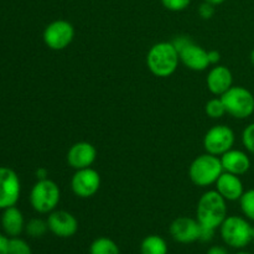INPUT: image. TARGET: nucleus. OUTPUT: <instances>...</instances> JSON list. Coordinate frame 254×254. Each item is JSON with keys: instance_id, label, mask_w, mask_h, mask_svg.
<instances>
[{"instance_id": "1", "label": "nucleus", "mask_w": 254, "mask_h": 254, "mask_svg": "<svg viewBox=\"0 0 254 254\" xmlns=\"http://www.w3.org/2000/svg\"><path fill=\"white\" fill-rule=\"evenodd\" d=\"M180 56L173 42H158L153 45L146 55V64L154 76L170 77L178 69Z\"/></svg>"}, {"instance_id": "2", "label": "nucleus", "mask_w": 254, "mask_h": 254, "mask_svg": "<svg viewBox=\"0 0 254 254\" xmlns=\"http://www.w3.org/2000/svg\"><path fill=\"white\" fill-rule=\"evenodd\" d=\"M196 217L201 226L217 230L227 217V201L217 190L207 191L198 200Z\"/></svg>"}, {"instance_id": "3", "label": "nucleus", "mask_w": 254, "mask_h": 254, "mask_svg": "<svg viewBox=\"0 0 254 254\" xmlns=\"http://www.w3.org/2000/svg\"><path fill=\"white\" fill-rule=\"evenodd\" d=\"M222 173L223 168L220 156L208 153L197 156L189 168L191 181L200 188H207L216 184Z\"/></svg>"}, {"instance_id": "4", "label": "nucleus", "mask_w": 254, "mask_h": 254, "mask_svg": "<svg viewBox=\"0 0 254 254\" xmlns=\"http://www.w3.org/2000/svg\"><path fill=\"white\" fill-rule=\"evenodd\" d=\"M252 227L247 218L241 216H227L220 226L221 238L228 247L243 250L253 242Z\"/></svg>"}, {"instance_id": "5", "label": "nucleus", "mask_w": 254, "mask_h": 254, "mask_svg": "<svg viewBox=\"0 0 254 254\" xmlns=\"http://www.w3.org/2000/svg\"><path fill=\"white\" fill-rule=\"evenodd\" d=\"M61 200V190L50 179L37 180L30 192L31 207L39 213H50L56 210Z\"/></svg>"}, {"instance_id": "6", "label": "nucleus", "mask_w": 254, "mask_h": 254, "mask_svg": "<svg viewBox=\"0 0 254 254\" xmlns=\"http://www.w3.org/2000/svg\"><path fill=\"white\" fill-rule=\"evenodd\" d=\"M226 112L236 119H247L254 113V96L242 86H232L221 96Z\"/></svg>"}, {"instance_id": "7", "label": "nucleus", "mask_w": 254, "mask_h": 254, "mask_svg": "<svg viewBox=\"0 0 254 254\" xmlns=\"http://www.w3.org/2000/svg\"><path fill=\"white\" fill-rule=\"evenodd\" d=\"M235 131L225 124H217L207 130L203 136V148L206 153L221 156L235 145Z\"/></svg>"}, {"instance_id": "8", "label": "nucleus", "mask_w": 254, "mask_h": 254, "mask_svg": "<svg viewBox=\"0 0 254 254\" xmlns=\"http://www.w3.org/2000/svg\"><path fill=\"white\" fill-rule=\"evenodd\" d=\"M45 45L54 51L68 47L74 39V27L67 20H55L50 22L42 34Z\"/></svg>"}, {"instance_id": "9", "label": "nucleus", "mask_w": 254, "mask_h": 254, "mask_svg": "<svg viewBox=\"0 0 254 254\" xmlns=\"http://www.w3.org/2000/svg\"><path fill=\"white\" fill-rule=\"evenodd\" d=\"M21 193V184L17 174L7 166H0V210L17 203Z\"/></svg>"}, {"instance_id": "10", "label": "nucleus", "mask_w": 254, "mask_h": 254, "mask_svg": "<svg viewBox=\"0 0 254 254\" xmlns=\"http://www.w3.org/2000/svg\"><path fill=\"white\" fill-rule=\"evenodd\" d=\"M101 188V176L92 168L76 170L71 179V189L76 196L89 198L96 195Z\"/></svg>"}, {"instance_id": "11", "label": "nucleus", "mask_w": 254, "mask_h": 254, "mask_svg": "<svg viewBox=\"0 0 254 254\" xmlns=\"http://www.w3.org/2000/svg\"><path fill=\"white\" fill-rule=\"evenodd\" d=\"M49 231L60 238H69L78 231V221L72 213L64 210H55L47 217Z\"/></svg>"}, {"instance_id": "12", "label": "nucleus", "mask_w": 254, "mask_h": 254, "mask_svg": "<svg viewBox=\"0 0 254 254\" xmlns=\"http://www.w3.org/2000/svg\"><path fill=\"white\" fill-rule=\"evenodd\" d=\"M170 235L175 242L190 245L198 241L200 223L191 217H178L171 222Z\"/></svg>"}, {"instance_id": "13", "label": "nucleus", "mask_w": 254, "mask_h": 254, "mask_svg": "<svg viewBox=\"0 0 254 254\" xmlns=\"http://www.w3.org/2000/svg\"><path fill=\"white\" fill-rule=\"evenodd\" d=\"M97 159V150L88 141L74 143L67 151V163L74 170L91 168Z\"/></svg>"}, {"instance_id": "14", "label": "nucleus", "mask_w": 254, "mask_h": 254, "mask_svg": "<svg viewBox=\"0 0 254 254\" xmlns=\"http://www.w3.org/2000/svg\"><path fill=\"white\" fill-rule=\"evenodd\" d=\"M206 84L211 93L221 97L233 86L232 72L223 64H216L208 72L206 77Z\"/></svg>"}, {"instance_id": "15", "label": "nucleus", "mask_w": 254, "mask_h": 254, "mask_svg": "<svg viewBox=\"0 0 254 254\" xmlns=\"http://www.w3.org/2000/svg\"><path fill=\"white\" fill-rule=\"evenodd\" d=\"M207 52L208 51H206L203 47H201L200 45H196L192 41L185 49H183L179 52V56H180V61L188 68L192 69V71L201 72L205 71L210 66Z\"/></svg>"}, {"instance_id": "16", "label": "nucleus", "mask_w": 254, "mask_h": 254, "mask_svg": "<svg viewBox=\"0 0 254 254\" xmlns=\"http://www.w3.org/2000/svg\"><path fill=\"white\" fill-rule=\"evenodd\" d=\"M216 190L226 201H240L245 193V188L240 176L223 171L216 181Z\"/></svg>"}, {"instance_id": "17", "label": "nucleus", "mask_w": 254, "mask_h": 254, "mask_svg": "<svg viewBox=\"0 0 254 254\" xmlns=\"http://www.w3.org/2000/svg\"><path fill=\"white\" fill-rule=\"evenodd\" d=\"M222 163L223 171L235 174V175H245L251 169V159L245 151L238 149H231L220 156Z\"/></svg>"}, {"instance_id": "18", "label": "nucleus", "mask_w": 254, "mask_h": 254, "mask_svg": "<svg viewBox=\"0 0 254 254\" xmlns=\"http://www.w3.org/2000/svg\"><path fill=\"white\" fill-rule=\"evenodd\" d=\"M25 225L24 215L16 206L2 210L1 227L7 237H19L25 231Z\"/></svg>"}, {"instance_id": "19", "label": "nucleus", "mask_w": 254, "mask_h": 254, "mask_svg": "<svg viewBox=\"0 0 254 254\" xmlns=\"http://www.w3.org/2000/svg\"><path fill=\"white\" fill-rule=\"evenodd\" d=\"M168 243L160 236L150 235L141 241V254H168Z\"/></svg>"}, {"instance_id": "20", "label": "nucleus", "mask_w": 254, "mask_h": 254, "mask_svg": "<svg viewBox=\"0 0 254 254\" xmlns=\"http://www.w3.org/2000/svg\"><path fill=\"white\" fill-rule=\"evenodd\" d=\"M89 254H121V250L111 238L99 237L91 243Z\"/></svg>"}, {"instance_id": "21", "label": "nucleus", "mask_w": 254, "mask_h": 254, "mask_svg": "<svg viewBox=\"0 0 254 254\" xmlns=\"http://www.w3.org/2000/svg\"><path fill=\"white\" fill-rule=\"evenodd\" d=\"M25 232L31 238H40L44 237L49 232V225L47 221H44L42 218H31L29 222L25 225Z\"/></svg>"}, {"instance_id": "22", "label": "nucleus", "mask_w": 254, "mask_h": 254, "mask_svg": "<svg viewBox=\"0 0 254 254\" xmlns=\"http://www.w3.org/2000/svg\"><path fill=\"white\" fill-rule=\"evenodd\" d=\"M205 112L206 114L212 119H220L222 118L225 114H227V112H226V107L225 104H223L222 98H221V97H216V98L210 99V101L206 103Z\"/></svg>"}, {"instance_id": "23", "label": "nucleus", "mask_w": 254, "mask_h": 254, "mask_svg": "<svg viewBox=\"0 0 254 254\" xmlns=\"http://www.w3.org/2000/svg\"><path fill=\"white\" fill-rule=\"evenodd\" d=\"M240 205L246 218L254 222V189L245 191L240 198Z\"/></svg>"}, {"instance_id": "24", "label": "nucleus", "mask_w": 254, "mask_h": 254, "mask_svg": "<svg viewBox=\"0 0 254 254\" xmlns=\"http://www.w3.org/2000/svg\"><path fill=\"white\" fill-rule=\"evenodd\" d=\"M7 254H32V251L26 241L20 237H11L9 240V253Z\"/></svg>"}, {"instance_id": "25", "label": "nucleus", "mask_w": 254, "mask_h": 254, "mask_svg": "<svg viewBox=\"0 0 254 254\" xmlns=\"http://www.w3.org/2000/svg\"><path fill=\"white\" fill-rule=\"evenodd\" d=\"M242 143L245 148L254 155V123H251L245 128L242 133Z\"/></svg>"}, {"instance_id": "26", "label": "nucleus", "mask_w": 254, "mask_h": 254, "mask_svg": "<svg viewBox=\"0 0 254 254\" xmlns=\"http://www.w3.org/2000/svg\"><path fill=\"white\" fill-rule=\"evenodd\" d=\"M161 4L165 9L178 12L189 7V5L191 4V0H161Z\"/></svg>"}, {"instance_id": "27", "label": "nucleus", "mask_w": 254, "mask_h": 254, "mask_svg": "<svg viewBox=\"0 0 254 254\" xmlns=\"http://www.w3.org/2000/svg\"><path fill=\"white\" fill-rule=\"evenodd\" d=\"M215 6L216 5L211 4V2L203 1L202 4L198 6V15L205 20L211 19V17L215 15Z\"/></svg>"}, {"instance_id": "28", "label": "nucleus", "mask_w": 254, "mask_h": 254, "mask_svg": "<svg viewBox=\"0 0 254 254\" xmlns=\"http://www.w3.org/2000/svg\"><path fill=\"white\" fill-rule=\"evenodd\" d=\"M215 231L213 228L205 227V226L200 225V235H198V241L203 243L211 242L215 237Z\"/></svg>"}, {"instance_id": "29", "label": "nucleus", "mask_w": 254, "mask_h": 254, "mask_svg": "<svg viewBox=\"0 0 254 254\" xmlns=\"http://www.w3.org/2000/svg\"><path fill=\"white\" fill-rule=\"evenodd\" d=\"M171 42H173V45L175 46V49L178 50V52H180L181 50L185 49L189 44H191V42H192V40H191L189 36L181 35V36H176Z\"/></svg>"}, {"instance_id": "30", "label": "nucleus", "mask_w": 254, "mask_h": 254, "mask_svg": "<svg viewBox=\"0 0 254 254\" xmlns=\"http://www.w3.org/2000/svg\"><path fill=\"white\" fill-rule=\"evenodd\" d=\"M9 240L10 238L6 235L0 233V254L9 253Z\"/></svg>"}, {"instance_id": "31", "label": "nucleus", "mask_w": 254, "mask_h": 254, "mask_svg": "<svg viewBox=\"0 0 254 254\" xmlns=\"http://www.w3.org/2000/svg\"><path fill=\"white\" fill-rule=\"evenodd\" d=\"M207 54H208V61H210V64L216 66V64H217L221 60L220 52H218L217 50H211V51H208Z\"/></svg>"}, {"instance_id": "32", "label": "nucleus", "mask_w": 254, "mask_h": 254, "mask_svg": "<svg viewBox=\"0 0 254 254\" xmlns=\"http://www.w3.org/2000/svg\"><path fill=\"white\" fill-rule=\"evenodd\" d=\"M206 254H230V253H228L227 248L222 247V246H212L211 248H208L207 253Z\"/></svg>"}, {"instance_id": "33", "label": "nucleus", "mask_w": 254, "mask_h": 254, "mask_svg": "<svg viewBox=\"0 0 254 254\" xmlns=\"http://www.w3.org/2000/svg\"><path fill=\"white\" fill-rule=\"evenodd\" d=\"M36 176L39 180H44V179H47V171L46 169H39L36 171Z\"/></svg>"}, {"instance_id": "34", "label": "nucleus", "mask_w": 254, "mask_h": 254, "mask_svg": "<svg viewBox=\"0 0 254 254\" xmlns=\"http://www.w3.org/2000/svg\"><path fill=\"white\" fill-rule=\"evenodd\" d=\"M203 1L211 2V4H213V5H220V4H222V2H225L226 0H203Z\"/></svg>"}, {"instance_id": "35", "label": "nucleus", "mask_w": 254, "mask_h": 254, "mask_svg": "<svg viewBox=\"0 0 254 254\" xmlns=\"http://www.w3.org/2000/svg\"><path fill=\"white\" fill-rule=\"evenodd\" d=\"M251 61H252V64L254 66V49L252 50V52H251Z\"/></svg>"}, {"instance_id": "36", "label": "nucleus", "mask_w": 254, "mask_h": 254, "mask_svg": "<svg viewBox=\"0 0 254 254\" xmlns=\"http://www.w3.org/2000/svg\"><path fill=\"white\" fill-rule=\"evenodd\" d=\"M236 254H251V253H248V252H243V251H241V252H237Z\"/></svg>"}, {"instance_id": "37", "label": "nucleus", "mask_w": 254, "mask_h": 254, "mask_svg": "<svg viewBox=\"0 0 254 254\" xmlns=\"http://www.w3.org/2000/svg\"><path fill=\"white\" fill-rule=\"evenodd\" d=\"M252 238H253V242H254V226L252 227Z\"/></svg>"}]
</instances>
